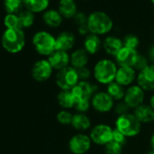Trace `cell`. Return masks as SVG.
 <instances>
[{
	"mask_svg": "<svg viewBox=\"0 0 154 154\" xmlns=\"http://www.w3.org/2000/svg\"><path fill=\"white\" fill-rule=\"evenodd\" d=\"M92 70L94 82L99 85L106 86L115 81L118 65L113 59L104 57L97 60Z\"/></svg>",
	"mask_w": 154,
	"mask_h": 154,
	"instance_id": "obj_1",
	"label": "cell"
},
{
	"mask_svg": "<svg viewBox=\"0 0 154 154\" xmlns=\"http://www.w3.org/2000/svg\"><path fill=\"white\" fill-rule=\"evenodd\" d=\"M91 34L96 35H104L110 33L113 27V22L111 17L103 11L91 13L87 17L86 23Z\"/></svg>",
	"mask_w": 154,
	"mask_h": 154,
	"instance_id": "obj_2",
	"label": "cell"
},
{
	"mask_svg": "<svg viewBox=\"0 0 154 154\" xmlns=\"http://www.w3.org/2000/svg\"><path fill=\"white\" fill-rule=\"evenodd\" d=\"M142 126L132 112L118 116L114 121V128L128 139L138 137L142 131Z\"/></svg>",
	"mask_w": 154,
	"mask_h": 154,
	"instance_id": "obj_3",
	"label": "cell"
},
{
	"mask_svg": "<svg viewBox=\"0 0 154 154\" xmlns=\"http://www.w3.org/2000/svg\"><path fill=\"white\" fill-rule=\"evenodd\" d=\"M3 48L10 54L21 52L26 45V35L23 29H6L1 37Z\"/></svg>",
	"mask_w": 154,
	"mask_h": 154,
	"instance_id": "obj_4",
	"label": "cell"
},
{
	"mask_svg": "<svg viewBox=\"0 0 154 154\" xmlns=\"http://www.w3.org/2000/svg\"><path fill=\"white\" fill-rule=\"evenodd\" d=\"M35 50L43 56H49L56 50L55 37L47 31H39L35 34L32 40Z\"/></svg>",
	"mask_w": 154,
	"mask_h": 154,
	"instance_id": "obj_5",
	"label": "cell"
},
{
	"mask_svg": "<svg viewBox=\"0 0 154 154\" xmlns=\"http://www.w3.org/2000/svg\"><path fill=\"white\" fill-rule=\"evenodd\" d=\"M54 82L60 91H72L80 82L78 72L75 68L69 65L66 68L56 72Z\"/></svg>",
	"mask_w": 154,
	"mask_h": 154,
	"instance_id": "obj_6",
	"label": "cell"
},
{
	"mask_svg": "<svg viewBox=\"0 0 154 154\" xmlns=\"http://www.w3.org/2000/svg\"><path fill=\"white\" fill-rule=\"evenodd\" d=\"M114 127L106 122H99L93 125L88 134L93 141V144L100 147H104L112 140Z\"/></svg>",
	"mask_w": 154,
	"mask_h": 154,
	"instance_id": "obj_7",
	"label": "cell"
},
{
	"mask_svg": "<svg viewBox=\"0 0 154 154\" xmlns=\"http://www.w3.org/2000/svg\"><path fill=\"white\" fill-rule=\"evenodd\" d=\"M93 141L87 132H75L67 143L68 150L71 154H87L92 147Z\"/></svg>",
	"mask_w": 154,
	"mask_h": 154,
	"instance_id": "obj_8",
	"label": "cell"
},
{
	"mask_svg": "<svg viewBox=\"0 0 154 154\" xmlns=\"http://www.w3.org/2000/svg\"><path fill=\"white\" fill-rule=\"evenodd\" d=\"M115 102L105 92V90L98 91L91 100L92 109L99 114H107L113 111Z\"/></svg>",
	"mask_w": 154,
	"mask_h": 154,
	"instance_id": "obj_9",
	"label": "cell"
},
{
	"mask_svg": "<svg viewBox=\"0 0 154 154\" xmlns=\"http://www.w3.org/2000/svg\"><path fill=\"white\" fill-rule=\"evenodd\" d=\"M100 91V85L94 81H80L77 84L72 93L77 101H89L91 102L93 96Z\"/></svg>",
	"mask_w": 154,
	"mask_h": 154,
	"instance_id": "obj_10",
	"label": "cell"
},
{
	"mask_svg": "<svg viewBox=\"0 0 154 154\" xmlns=\"http://www.w3.org/2000/svg\"><path fill=\"white\" fill-rule=\"evenodd\" d=\"M146 94L147 93L141 87H140L137 84H134L126 88L123 101L131 108V110L133 111L140 105L145 103L147 98Z\"/></svg>",
	"mask_w": 154,
	"mask_h": 154,
	"instance_id": "obj_11",
	"label": "cell"
},
{
	"mask_svg": "<svg viewBox=\"0 0 154 154\" xmlns=\"http://www.w3.org/2000/svg\"><path fill=\"white\" fill-rule=\"evenodd\" d=\"M54 69L47 59H40L36 61L31 70L33 79L38 83H44L53 76Z\"/></svg>",
	"mask_w": 154,
	"mask_h": 154,
	"instance_id": "obj_12",
	"label": "cell"
},
{
	"mask_svg": "<svg viewBox=\"0 0 154 154\" xmlns=\"http://www.w3.org/2000/svg\"><path fill=\"white\" fill-rule=\"evenodd\" d=\"M136 84L146 93H154V64L150 63L138 72Z\"/></svg>",
	"mask_w": 154,
	"mask_h": 154,
	"instance_id": "obj_13",
	"label": "cell"
},
{
	"mask_svg": "<svg viewBox=\"0 0 154 154\" xmlns=\"http://www.w3.org/2000/svg\"><path fill=\"white\" fill-rule=\"evenodd\" d=\"M138 72L130 66H118L115 82L123 87L127 88L134 84H136Z\"/></svg>",
	"mask_w": 154,
	"mask_h": 154,
	"instance_id": "obj_14",
	"label": "cell"
},
{
	"mask_svg": "<svg viewBox=\"0 0 154 154\" xmlns=\"http://www.w3.org/2000/svg\"><path fill=\"white\" fill-rule=\"evenodd\" d=\"M139 55L138 50L131 49L123 46L121 51L114 57V61L118 66H130L133 67L136 59Z\"/></svg>",
	"mask_w": 154,
	"mask_h": 154,
	"instance_id": "obj_15",
	"label": "cell"
},
{
	"mask_svg": "<svg viewBox=\"0 0 154 154\" xmlns=\"http://www.w3.org/2000/svg\"><path fill=\"white\" fill-rule=\"evenodd\" d=\"M71 127L76 132H87L93 127V122L87 113L74 112Z\"/></svg>",
	"mask_w": 154,
	"mask_h": 154,
	"instance_id": "obj_16",
	"label": "cell"
},
{
	"mask_svg": "<svg viewBox=\"0 0 154 154\" xmlns=\"http://www.w3.org/2000/svg\"><path fill=\"white\" fill-rule=\"evenodd\" d=\"M50 64L54 71H60L70 65V54L68 52L55 50L47 57Z\"/></svg>",
	"mask_w": 154,
	"mask_h": 154,
	"instance_id": "obj_17",
	"label": "cell"
},
{
	"mask_svg": "<svg viewBox=\"0 0 154 154\" xmlns=\"http://www.w3.org/2000/svg\"><path fill=\"white\" fill-rule=\"evenodd\" d=\"M122 47V39L115 35H108L103 40V50L110 57L114 58Z\"/></svg>",
	"mask_w": 154,
	"mask_h": 154,
	"instance_id": "obj_18",
	"label": "cell"
},
{
	"mask_svg": "<svg viewBox=\"0 0 154 154\" xmlns=\"http://www.w3.org/2000/svg\"><path fill=\"white\" fill-rule=\"evenodd\" d=\"M90 62V55L82 47L76 48L70 54V65L76 70L88 66Z\"/></svg>",
	"mask_w": 154,
	"mask_h": 154,
	"instance_id": "obj_19",
	"label": "cell"
},
{
	"mask_svg": "<svg viewBox=\"0 0 154 154\" xmlns=\"http://www.w3.org/2000/svg\"><path fill=\"white\" fill-rule=\"evenodd\" d=\"M132 113L142 125H149L154 122V110L147 103L134 109Z\"/></svg>",
	"mask_w": 154,
	"mask_h": 154,
	"instance_id": "obj_20",
	"label": "cell"
},
{
	"mask_svg": "<svg viewBox=\"0 0 154 154\" xmlns=\"http://www.w3.org/2000/svg\"><path fill=\"white\" fill-rule=\"evenodd\" d=\"M56 50L69 52L75 45V35L69 31H63L55 37Z\"/></svg>",
	"mask_w": 154,
	"mask_h": 154,
	"instance_id": "obj_21",
	"label": "cell"
},
{
	"mask_svg": "<svg viewBox=\"0 0 154 154\" xmlns=\"http://www.w3.org/2000/svg\"><path fill=\"white\" fill-rule=\"evenodd\" d=\"M83 48L88 53V54L95 55L103 49V41L99 35L89 34L85 37Z\"/></svg>",
	"mask_w": 154,
	"mask_h": 154,
	"instance_id": "obj_22",
	"label": "cell"
},
{
	"mask_svg": "<svg viewBox=\"0 0 154 154\" xmlns=\"http://www.w3.org/2000/svg\"><path fill=\"white\" fill-rule=\"evenodd\" d=\"M58 11L63 18H73L77 14V6L74 0H60L58 4Z\"/></svg>",
	"mask_w": 154,
	"mask_h": 154,
	"instance_id": "obj_23",
	"label": "cell"
},
{
	"mask_svg": "<svg viewBox=\"0 0 154 154\" xmlns=\"http://www.w3.org/2000/svg\"><path fill=\"white\" fill-rule=\"evenodd\" d=\"M56 101L61 109L63 110H72L74 108L76 100L72 93V91H60L57 94Z\"/></svg>",
	"mask_w": 154,
	"mask_h": 154,
	"instance_id": "obj_24",
	"label": "cell"
},
{
	"mask_svg": "<svg viewBox=\"0 0 154 154\" xmlns=\"http://www.w3.org/2000/svg\"><path fill=\"white\" fill-rule=\"evenodd\" d=\"M63 17H62L60 12L55 9L46 10L43 15V20L45 24L49 27H53V28H56L60 26L61 24L63 23Z\"/></svg>",
	"mask_w": 154,
	"mask_h": 154,
	"instance_id": "obj_25",
	"label": "cell"
},
{
	"mask_svg": "<svg viewBox=\"0 0 154 154\" xmlns=\"http://www.w3.org/2000/svg\"><path fill=\"white\" fill-rule=\"evenodd\" d=\"M125 90H126L125 87L119 85L115 81L105 86V92L113 99V101L115 103L123 100L124 94H125Z\"/></svg>",
	"mask_w": 154,
	"mask_h": 154,
	"instance_id": "obj_26",
	"label": "cell"
},
{
	"mask_svg": "<svg viewBox=\"0 0 154 154\" xmlns=\"http://www.w3.org/2000/svg\"><path fill=\"white\" fill-rule=\"evenodd\" d=\"M25 8L32 13H41L47 10L49 0H23Z\"/></svg>",
	"mask_w": 154,
	"mask_h": 154,
	"instance_id": "obj_27",
	"label": "cell"
},
{
	"mask_svg": "<svg viewBox=\"0 0 154 154\" xmlns=\"http://www.w3.org/2000/svg\"><path fill=\"white\" fill-rule=\"evenodd\" d=\"M4 7L8 14L18 15L23 11L24 1L23 0H4Z\"/></svg>",
	"mask_w": 154,
	"mask_h": 154,
	"instance_id": "obj_28",
	"label": "cell"
},
{
	"mask_svg": "<svg viewBox=\"0 0 154 154\" xmlns=\"http://www.w3.org/2000/svg\"><path fill=\"white\" fill-rule=\"evenodd\" d=\"M18 17L20 22V27L22 29L30 28L35 23V14L27 9L20 12L18 14Z\"/></svg>",
	"mask_w": 154,
	"mask_h": 154,
	"instance_id": "obj_29",
	"label": "cell"
},
{
	"mask_svg": "<svg viewBox=\"0 0 154 154\" xmlns=\"http://www.w3.org/2000/svg\"><path fill=\"white\" fill-rule=\"evenodd\" d=\"M73 113L70 110L61 109L56 114V121L63 126H71Z\"/></svg>",
	"mask_w": 154,
	"mask_h": 154,
	"instance_id": "obj_30",
	"label": "cell"
},
{
	"mask_svg": "<svg viewBox=\"0 0 154 154\" xmlns=\"http://www.w3.org/2000/svg\"><path fill=\"white\" fill-rule=\"evenodd\" d=\"M4 25L7 27V29L21 28L19 17H18V15H17V14H7L4 18Z\"/></svg>",
	"mask_w": 154,
	"mask_h": 154,
	"instance_id": "obj_31",
	"label": "cell"
},
{
	"mask_svg": "<svg viewBox=\"0 0 154 154\" xmlns=\"http://www.w3.org/2000/svg\"><path fill=\"white\" fill-rule=\"evenodd\" d=\"M124 146L112 140L104 147H103V154H122L124 152Z\"/></svg>",
	"mask_w": 154,
	"mask_h": 154,
	"instance_id": "obj_32",
	"label": "cell"
},
{
	"mask_svg": "<svg viewBox=\"0 0 154 154\" xmlns=\"http://www.w3.org/2000/svg\"><path fill=\"white\" fill-rule=\"evenodd\" d=\"M123 46L137 50L140 45V39L137 35L133 34H128L122 38Z\"/></svg>",
	"mask_w": 154,
	"mask_h": 154,
	"instance_id": "obj_33",
	"label": "cell"
},
{
	"mask_svg": "<svg viewBox=\"0 0 154 154\" xmlns=\"http://www.w3.org/2000/svg\"><path fill=\"white\" fill-rule=\"evenodd\" d=\"M131 112L132 111L131 110V108L126 104V103H124L123 100L120 101V102H116L114 104V107H113V111H112V112L114 113V115L116 117L127 114Z\"/></svg>",
	"mask_w": 154,
	"mask_h": 154,
	"instance_id": "obj_34",
	"label": "cell"
},
{
	"mask_svg": "<svg viewBox=\"0 0 154 154\" xmlns=\"http://www.w3.org/2000/svg\"><path fill=\"white\" fill-rule=\"evenodd\" d=\"M149 64H150V62L147 55H144L140 53H139V55L136 59V62L133 65V68L139 72L144 68H146Z\"/></svg>",
	"mask_w": 154,
	"mask_h": 154,
	"instance_id": "obj_35",
	"label": "cell"
},
{
	"mask_svg": "<svg viewBox=\"0 0 154 154\" xmlns=\"http://www.w3.org/2000/svg\"><path fill=\"white\" fill-rule=\"evenodd\" d=\"M92 109L91 102L89 101H77L74 105V112L87 113Z\"/></svg>",
	"mask_w": 154,
	"mask_h": 154,
	"instance_id": "obj_36",
	"label": "cell"
},
{
	"mask_svg": "<svg viewBox=\"0 0 154 154\" xmlns=\"http://www.w3.org/2000/svg\"><path fill=\"white\" fill-rule=\"evenodd\" d=\"M80 81H91L93 78V70L92 68L86 66L77 70Z\"/></svg>",
	"mask_w": 154,
	"mask_h": 154,
	"instance_id": "obj_37",
	"label": "cell"
},
{
	"mask_svg": "<svg viewBox=\"0 0 154 154\" xmlns=\"http://www.w3.org/2000/svg\"><path fill=\"white\" fill-rule=\"evenodd\" d=\"M112 140L122 145V146H126L127 143H128V138H126L122 132H120L118 130H116L114 128V131H113V136H112Z\"/></svg>",
	"mask_w": 154,
	"mask_h": 154,
	"instance_id": "obj_38",
	"label": "cell"
},
{
	"mask_svg": "<svg viewBox=\"0 0 154 154\" xmlns=\"http://www.w3.org/2000/svg\"><path fill=\"white\" fill-rule=\"evenodd\" d=\"M87 17H86L85 14H84L83 12H77V14L74 16L73 19H74L75 24L78 26H83V25H86Z\"/></svg>",
	"mask_w": 154,
	"mask_h": 154,
	"instance_id": "obj_39",
	"label": "cell"
},
{
	"mask_svg": "<svg viewBox=\"0 0 154 154\" xmlns=\"http://www.w3.org/2000/svg\"><path fill=\"white\" fill-rule=\"evenodd\" d=\"M77 31H78V34L80 35H83V36H86L90 34V31H89V28L87 26V25H83V26H80L77 28Z\"/></svg>",
	"mask_w": 154,
	"mask_h": 154,
	"instance_id": "obj_40",
	"label": "cell"
},
{
	"mask_svg": "<svg viewBox=\"0 0 154 154\" xmlns=\"http://www.w3.org/2000/svg\"><path fill=\"white\" fill-rule=\"evenodd\" d=\"M148 58L150 62V63L154 64V45L149 48V52H148Z\"/></svg>",
	"mask_w": 154,
	"mask_h": 154,
	"instance_id": "obj_41",
	"label": "cell"
},
{
	"mask_svg": "<svg viewBox=\"0 0 154 154\" xmlns=\"http://www.w3.org/2000/svg\"><path fill=\"white\" fill-rule=\"evenodd\" d=\"M147 103L154 110V93H151V94L149 95V97L148 99V103Z\"/></svg>",
	"mask_w": 154,
	"mask_h": 154,
	"instance_id": "obj_42",
	"label": "cell"
},
{
	"mask_svg": "<svg viewBox=\"0 0 154 154\" xmlns=\"http://www.w3.org/2000/svg\"><path fill=\"white\" fill-rule=\"evenodd\" d=\"M149 149L154 150V131L151 133L149 137Z\"/></svg>",
	"mask_w": 154,
	"mask_h": 154,
	"instance_id": "obj_43",
	"label": "cell"
},
{
	"mask_svg": "<svg viewBox=\"0 0 154 154\" xmlns=\"http://www.w3.org/2000/svg\"><path fill=\"white\" fill-rule=\"evenodd\" d=\"M146 154H154V150H152V149H149L147 152H146Z\"/></svg>",
	"mask_w": 154,
	"mask_h": 154,
	"instance_id": "obj_44",
	"label": "cell"
},
{
	"mask_svg": "<svg viewBox=\"0 0 154 154\" xmlns=\"http://www.w3.org/2000/svg\"><path fill=\"white\" fill-rule=\"evenodd\" d=\"M149 1H150V2H151L152 4H154V0H149Z\"/></svg>",
	"mask_w": 154,
	"mask_h": 154,
	"instance_id": "obj_45",
	"label": "cell"
},
{
	"mask_svg": "<svg viewBox=\"0 0 154 154\" xmlns=\"http://www.w3.org/2000/svg\"><path fill=\"white\" fill-rule=\"evenodd\" d=\"M153 41H154V30H153Z\"/></svg>",
	"mask_w": 154,
	"mask_h": 154,
	"instance_id": "obj_46",
	"label": "cell"
},
{
	"mask_svg": "<svg viewBox=\"0 0 154 154\" xmlns=\"http://www.w3.org/2000/svg\"><path fill=\"white\" fill-rule=\"evenodd\" d=\"M122 154H128V153H124V152H123V153H122Z\"/></svg>",
	"mask_w": 154,
	"mask_h": 154,
	"instance_id": "obj_47",
	"label": "cell"
}]
</instances>
